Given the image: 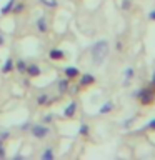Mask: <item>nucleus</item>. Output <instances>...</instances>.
I'll return each instance as SVG.
<instances>
[{"label":"nucleus","mask_w":155,"mask_h":160,"mask_svg":"<svg viewBox=\"0 0 155 160\" xmlns=\"http://www.w3.org/2000/svg\"><path fill=\"white\" fill-rule=\"evenodd\" d=\"M108 52H110L108 40H97V42L92 45V60H93V63L100 65L105 58H107Z\"/></svg>","instance_id":"nucleus-1"},{"label":"nucleus","mask_w":155,"mask_h":160,"mask_svg":"<svg viewBox=\"0 0 155 160\" xmlns=\"http://www.w3.org/2000/svg\"><path fill=\"white\" fill-rule=\"evenodd\" d=\"M132 97L137 98L138 102H140V105L147 107V105H152L153 100H155V88L152 87V85H150V87H143V88L137 90Z\"/></svg>","instance_id":"nucleus-2"},{"label":"nucleus","mask_w":155,"mask_h":160,"mask_svg":"<svg viewBox=\"0 0 155 160\" xmlns=\"http://www.w3.org/2000/svg\"><path fill=\"white\" fill-rule=\"evenodd\" d=\"M50 133V127H47V123H32L30 127V135L37 140L47 138Z\"/></svg>","instance_id":"nucleus-3"},{"label":"nucleus","mask_w":155,"mask_h":160,"mask_svg":"<svg viewBox=\"0 0 155 160\" xmlns=\"http://www.w3.org/2000/svg\"><path fill=\"white\" fill-rule=\"evenodd\" d=\"M95 80L97 78H95L92 73H82V77L78 75V87L80 88H87V87L95 83Z\"/></svg>","instance_id":"nucleus-4"},{"label":"nucleus","mask_w":155,"mask_h":160,"mask_svg":"<svg viewBox=\"0 0 155 160\" xmlns=\"http://www.w3.org/2000/svg\"><path fill=\"white\" fill-rule=\"evenodd\" d=\"M67 53L63 52L62 48H57V47H52L48 50V58L53 60V62H60V60H65Z\"/></svg>","instance_id":"nucleus-5"},{"label":"nucleus","mask_w":155,"mask_h":160,"mask_svg":"<svg viewBox=\"0 0 155 160\" xmlns=\"http://www.w3.org/2000/svg\"><path fill=\"white\" fill-rule=\"evenodd\" d=\"M35 30H37L38 33H47L48 32V22H47V17L42 15V17H38L35 20Z\"/></svg>","instance_id":"nucleus-6"},{"label":"nucleus","mask_w":155,"mask_h":160,"mask_svg":"<svg viewBox=\"0 0 155 160\" xmlns=\"http://www.w3.org/2000/svg\"><path fill=\"white\" fill-rule=\"evenodd\" d=\"M70 83H72V80H70V78H67V77L60 78L58 82H57V90H58V93H60V95H65V93H68Z\"/></svg>","instance_id":"nucleus-7"},{"label":"nucleus","mask_w":155,"mask_h":160,"mask_svg":"<svg viewBox=\"0 0 155 160\" xmlns=\"http://www.w3.org/2000/svg\"><path fill=\"white\" fill-rule=\"evenodd\" d=\"M53 102V98H50V95L48 93H38L37 95V98H35V103H37V107H47V105H50Z\"/></svg>","instance_id":"nucleus-8"},{"label":"nucleus","mask_w":155,"mask_h":160,"mask_svg":"<svg viewBox=\"0 0 155 160\" xmlns=\"http://www.w3.org/2000/svg\"><path fill=\"white\" fill-rule=\"evenodd\" d=\"M25 73L28 75V78H37L42 75V68H40V65H37V63H28Z\"/></svg>","instance_id":"nucleus-9"},{"label":"nucleus","mask_w":155,"mask_h":160,"mask_svg":"<svg viewBox=\"0 0 155 160\" xmlns=\"http://www.w3.org/2000/svg\"><path fill=\"white\" fill-rule=\"evenodd\" d=\"M75 112H77V102H75V100H73V102H70L68 105H67V107H65L63 108V118H73L75 117Z\"/></svg>","instance_id":"nucleus-10"},{"label":"nucleus","mask_w":155,"mask_h":160,"mask_svg":"<svg viewBox=\"0 0 155 160\" xmlns=\"http://www.w3.org/2000/svg\"><path fill=\"white\" fill-rule=\"evenodd\" d=\"M13 70H15V62H13L12 57H8L3 62V65H2V73L3 75H8L10 72H13Z\"/></svg>","instance_id":"nucleus-11"},{"label":"nucleus","mask_w":155,"mask_h":160,"mask_svg":"<svg viewBox=\"0 0 155 160\" xmlns=\"http://www.w3.org/2000/svg\"><path fill=\"white\" fill-rule=\"evenodd\" d=\"M63 73H65V77H67V78L75 80V78H78L80 70H78L77 67H65V68H63Z\"/></svg>","instance_id":"nucleus-12"},{"label":"nucleus","mask_w":155,"mask_h":160,"mask_svg":"<svg viewBox=\"0 0 155 160\" xmlns=\"http://www.w3.org/2000/svg\"><path fill=\"white\" fill-rule=\"evenodd\" d=\"M113 107H115V103L112 102V100H108V102H105L102 107L98 108V115H107V113H110L113 110Z\"/></svg>","instance_id":"nucleus-13"},{"label":"nucleus","mask_w":155,"mask_h":160,"mask_svg":"<svg viewBox=\"0 0 155 160\" xmlns=\"http://www.w3.org/2000/svg\"><path fill=\"white\" fill-rule=\"evenodd\" d=\"M27 60L25 58H17V62H15V70L17 72H20V73H25L27 72Z\"/></svg>","instance_id":"nucleus-14"},{"label":"nucleus","mask_w":155,"mask_h":160,"mask_svg":"<svg viewBox=\"0 0 155 160\" xmlns=\"http://www.w3.org/2000/svg\"><path fill=\"white\" fill-rule=\"evenodd\" d=\"M40 158L42 160H53L55 158V152L52 147H45V150L40 153Z\"/></svg>","instance_id":"nucleus-15"},{"label":"nucleus","mask_w":155,"mask_h":160,"mask_svg":"<svg viewBox=\"0 0 155 160\" xmlns=\"http://www.w3.org/2000/svg\"><path fill=\"white\" fill-rule=\"evenodd\" d=\"M133 75H135V68L133 67H127V68H125L123 70V83L127 85L130 80L133 78Z\"/></svg>","instance_id":"nucleus-16"},{"label":"nucleus","mask_w":155,"mask_h":160,"mask_svg":"<svg viewBox=\"0 0 155 160\" xmlns=\"http://www.w3.org/2000/svg\"><path fill=\"white\" fill-rule=\"evenodd\" d=\"M15 2H17V0H8V2L5 3L2 8H0V13H2V15H8V13H12V8H13Z\"/></svg>","instance_id":"nucleus-17"},{"label":"nucleus","mask_w":155,"mask_h":160,"mask_svg":"<svg viewBox=\"0 0 155 160\" xmlns=\"http://www.w3.org/2000/svg\"><path fill=\"white\" fill-rule=\"evenodd\" d=\"M23 10H25V3L20 2V0H17V2H15V5H13V8H12V13H13V15H20Z\"/></svg>","instance_id":"nucleus-18"},{"label":"nucleus","mask_w":155,"mask_h":160,"mask_svg":"<svg viewBox=\"0 0 155 160\" xmlns=\"http://www.w3.org/2000/svg\"><path fill=\"white\" fill-rule=\"evenodd\" d=\"M88 133H90L88 123H87V122H82V123H80V127H78V135H82V137H87Z\"/></svg>","instance_id":"nucleus-19"},{"label":"nucleus","mask_w":155,"mask_h":160,"mask_svg":"<svg viewBox=\"0 0 155 160\" xmlns=\"http://www.w3.org/2000/svg\"><path fill=\"white\" fill-rule=\"evenodd\" d=\"M38 3L40 5H45V7H48V8H57L58 7L57 0H38Z\"/></svg>","instance_id":"nucleus-20"},{"label":"nucleus","mask_w":155,"mask_h":160,"mask_svg":"<svg viewBox=\"0 0 155 160\" xmlns=\"http://www.w3.org/2000/svg\"><path fill=\"white\" fill-rule=\"evenodd\" d=\"M120 8H122L123 12H128V10L132 8V0H122V3H120Z\"/></svg>","instance_id":"nucleus-21"},{"label":"nucleus","mask_w":155,"mask_h":160,"mask_svg":"<svg viewBox=\"0 0 155 160\" xmlns=\"http://www.w3.org/2000/svg\"><path fill=\"white\" fill-rule=\"evenodd\" d=\"M133 122H135V118L133 117H130V118H127L125 122H122V128H130L133 125Z\"/></svg>","instance_id":"nucleus-22"},{"label":"nucleus","mask_w":155,"mask_h":160,"mask_svg":"<svg viewBox=\"0 0 155 160\" xmlns=\"http://www.w3.org/2000/svg\"><path fill=\"white\" fill-rule=\"evenodd\" d=\"M30 127H32V122H30V120H25V122L20 125V130H22V132H27V130H30Z\"/></svg>","instance_id":"nucleus-23"},{"label":"nucleus","mask_w":155,"mask_h":160,"mask_svg":"<svg viewBox=\"0 0 155 160\" xmlns=\"http://www.w3.org/2000/svg\"><path fill=\"white\" fill-rule=\"evenodd\" d=\"M7 138H10V132H8V130H2V128H0V140H3V142H5Z\"/></svg>","instance_id":"nucleus-24"},{"label":"nucleus","mask_w":155,"mask_h":160,"mask_svg":"<svg viewBox=\"0 0 155 160\" xmlns=\"http://www.w3.org/2000/svg\"><path fill=\"white\" fill-rule=\"evenodd\" d=\"M53 118H55V115L48 113V115H45V117L42 118V123H50V122H53Z\"/></svg>","instance_id":"nucleus-25"},{"label":"nucleus","mask_w":155,"mask_h":160,"mask_svg":"<svg viewBox=\"0 0 155 160\" xmlns=\"http://www.w3.org/2000/svg\"><path fill=\"white\" fill-rule=\"evenodd\" d=\"M115 50H117L118 53L123 50V42H122V40H117V42H115Z\"/></svg>","instance_id":"nucleus-26"},{"label":"nucleus","mask_w":155,"mask_h":160,"mask_svg":"<svg viewBox=\"0 0 155 160\" xmlns=\"http://www.w3.org/2000/svg\"><path fill=\"white\" fill-rule=\"evenodd\" d=\"M145 130H155V118H152L147 125H145Z\"/></svg>","instance_id":"nucleus-27"},{"label":"nucleus","mask_w":155,"mask_h":160,"mask_svg":"<svg viewBox=\"0 0 155 160\" xmlns=\"http://www.w3.org/2000/svg\"><path fill=\"white\" fill-rule=\"evenodd\" d=\"M78 90H80V87H78V83H77V85H73V87H72V83H70V88H68V92L72 93V95H75V93L78 92Z\"/></svg>","instance_id":"nucleus-28"},{"label":"nucleus","mask_w":155,"mask_h":160,"mask_svg":"<svg viewBox=\"0 0 155 160\" xmlns=\"http://www.w3.org/2000/svg\"><path fill=\"white\" fill-rule=\"evenodd\" d=\"M7 157V150H5V145L3 147H0V158H5Z\"/></svg>","instance_id":"nucleus-29"},{"label":"nucleus","mask_w":155,"mask_h":160,"mask_svg":"<svg viewBox=\"0 0 155 160\" xmlns=\"http://www.w3.org/2000/svg\"><path fill=\"white\" fill-rule=\"evenodd\" d=\"M148 20H152V22H155V8L148 12Z\"/></svg>","instance_id":"nucleus-30"},{"label":"nucleus","mask_w":155,"mask_h":160,"mask_svg":"<svg viewBox=\"0 0 155 160\" xmlns=\"http://www.w3.org/2000/svg\"><path fill=\"white\" fill-rule=\"evenodd\" d=\"M150 85H152V87L155 88V70L152 72V77H150Z\"/></svg>","instance_id":"nucleus-31"},{"label":"nucleus","mask_w":155,"mask_h":160,"mask_svg":"<svg viewBox=\"0 0 155 160\" xmlns=\"http://www.w3.org/2000/svg\"><path fill=\"white\" fill-rule=\"evenodd\" d=\"M3 43H5V35H3V33H0V47H2Z\"/></svg>","instance_id":"nucleus-32"},{"label":"nucleus","mask_w":155,"mask_h":160,"mask_svg":"<svg viewBox=\"0 0 155 160\" xmlns=\"http://www.w3.org/2000/svg\"><path fill=\"white\" fill-rule=\"evenodd\" d=\"M3 145H5V142H3V140H0V147H3Z\"/></svg>","instance_id":"nucleus-33"}]
</instances>
